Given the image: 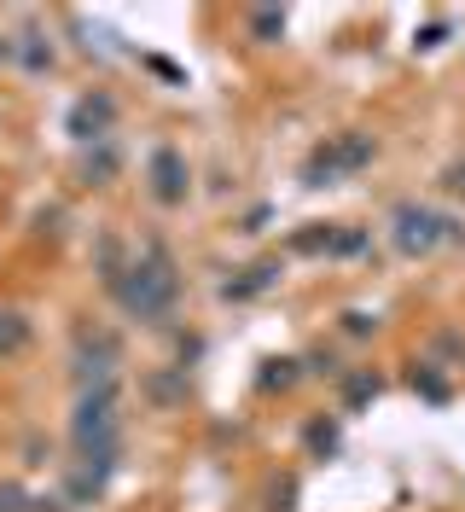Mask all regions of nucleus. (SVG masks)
<instances>
[{
    "mask_svg": "<svg viewBox=\"0 0 465 512\" xmlns=\"http://www.w3.org/2000/svg\"><path fill=\"white\" fill-rule=\"evenodd\" d=\"M18 59L30 64V70H53V47H47V35L30 30L24 35V47H18Z\"/></svg>",
    "mask_w": 465,
    "mask_h": 512,
    "instance_id": "obj_10",
    "label": "nucleus"
},
{
    "mask_svg": "<svg viewBox=\"0 0 465 512\" xmlns=\"http://www.w3.org/2000/svg\"><path fill=\"white\" fill-rule=\"evenodd\" d=\"M111 117H117V105H111L105 94H88L76 111H70V134H76V140H105Z\"/></svg>",
    "mask_w": 465,
    "mask_h": 512,
    "instance_id": "obj_7",
    "label": "nucleus"
},
{
    "mask_svg": "<svg viewBox=\"0 0 465 512\" xmlns=\"http://www.w3.org/2000/svg\"><path fill=\"white\" fill-rule=\"evenodd\" d=\"M117 297L128 303V315L140 320H163L175 309V297H181V274H175V262L163 245H146V256L123 268V280H117Z\"/></svg>",
    "mask_w": 465,
    "mask_h": 512,
    "instance_id": "obj_1",
    "label": "nucleus"
},
{
    "mask_svg": "<svg viewBox=\"0 0 465 512\" xmlns=\"http://www.w3.org/2000/svg\"><path fill=\"white\" fill-rule=\"evenodd\" d=\"M0 512H24V489L18 483H0Z\"/></svg>",
    "mask_w": 465,
    "mask_h": 512,
    "instance_id": "obj_17",
    "label": "nucleus"
},
{
    "mask_svg": "<svg viewBox=\"0 0 465 512\" xmlns=\"http://www.w3.org/2000/svg\"><path fill=\"white\" fill-rule=\"evenodd\" d=\"M396 245H402L407 256H425L436 251L442 239H465V227L454 222V216H436V210H425V204H396Z\"/></svg>",
    "mask_w": 465,
    "mask_h": 512,
    "instance_id": "obj_3",
    "label": "nucleus"
},
{
    "mask_svg": "<svg viewBox=\"0 0 465 512\" xmlns=\"http://www.w3.org/2000/svg\"><path fill=\"white\" fill-rule=\"evenodd\" d=\"M6 59H18V47H12V41L0 35V64H6Z\"/></svg>",
    "mask_w": 465,
    "mask_h": 512,
    "instance_id": "obj_19",
    "label": "nucleus"
},
{
    "mask_svg": "<svg viewBox=\"0 0 465 512\" xmlns=\"http://www.w3.org/2000/svg\"><path fill=\"white\" fill-rule=\"evenodd\" d=\"M117 431H123V419H117V384L82 390V408L70 419L76 454H82V460H88V454H117Z\"/></svg>",
    "mask_w": 465,
    "mask_h": 512,
    "instance_id": "obj_2",
    "label": "nucleus"
},
{
    "mask_svg": "<svg viewBox=\"0 0 465 512\" xmlns=\"http://www.w3.org/2000/svg\"><path fill=\"white\" fill-rule=\"evenodd\" d=\"M111 175H117V152L99 146V158H88V181H111Z\"/></svg>",
    "mask_w": 465,
    "mask_h": 512,
    "instance_id": "obj_12",
    "label": "nucleus"
},
{
    "mask_svg": "<svg viewBox=\"0 0 465 512\" xmlns=\"http://www.w3.org/2000/svg\"><path fill=\"white\" fill-rule=\"evenodd\" d=\"M111 367H117V338L111 332H82V350H76V379H82V390L111 384Z\"/></svg>",
    "mask_w": 465,
    "mask_h": 512,
    "instance_id": "obj_5",
    "label": "nucleus"
},
{
    "mask_svg": "<svg viewBox=\"0 0 465 512\" xmlns=\"http://www.w3.org/2000/svg\"><path fill=\"white\" fill-rule=\"evenodd\" d=\"M152 192L163 198V204H181L186 198V158L175 152V146L152 152Z\"/></svg>",
    "mask_w": 465,
    "mask_h": 512,
    "instance_id": "obj_6",
    "label": "nucleus"
},
{
    "mask_svg": "<svg viewBox=\"0 0 465 512\" xmlns=\"http://www.w3.org/2000/svg\"><path fill=\"white\" fill-rule=\"evenodd\" d=\"M442 187H448V192H465V163H454V169L442 175Z\"/></svg>",
    "mask_w": 465,
    "mask_h": 512,
    "instance_id": "obj_18",
    "label": "nucleus"
},
{
    "mask_svg": "<svg viewBox=\"0 0 465 512\" xmlns=\"http://www.w3.org/2000/svg\"><path fill=\"white\" fill-rule=\"evenodd\" d=\"M413 390H425V396H431V402H442V396H448V384L436 379V373H425V367H419V373H413Z\"/></svg>",
    "mask_w": 465,
    "mask_h": 512,
    "instance_id": "obj_16",
    "label": "nucleus"
},
{
    "mask_svg": "<svg viewBox=\"0 0 465 512\" xmlns=\"http://www.w3.org/2000/svg\"><path fill=\"white\" fill-rule=\"evenodd\" d=\"M367 396H378V379H372V373H355V379H349V408H361Z\"/></svg>",
    "mask_w": 465,
    "mask_h": 512,
    "instance_id": "obj_13",
    "label": "nucleus"
},
{
    "mask_svg": "<svg viewBox=\"0 0 465 512\" xmlns=\"http://www.w3.org/2000/svg\"><path fill=\"white\" fill-rule=\"evenodd\" d=\"M367 163H372V134H338V140H326L309 158L303 181H309V187H332L338 175H355V169H367Z\"/></svg>",
    "mask_w": 465,
    "mask_h": 512,
    "instance_id": "obj_4",
    "label": "nucleus"
},
{
    "mask_svg": "<svg viewBox=\"0 0 465 512\" xmlns=\"http://www.w3.org/2000/svg\"><path fill=\"white\" fill-rule=\"evenodd\" d=\"M309 448H314V454H332V448H338V431H332L326 419H320V425H309Z\"/></svg>",
    "mask_w": 465,
    "mask_h": 512,
    "instance_id": "obj_14",
    "label": "nucleus"
},
{
    "mask_svg": "<svg viewBox=\"0 0 465 512\" xmlns=\"http://www.w3.org/2000/svg\"><path fill=\"white\" fill-rule=\"evenodd\" d=\"M274 262H262V268H250L245 280H227V286H221V297H233V303H245V297H256V291H268L274 286Z\"/></svg>",
    "mask_w": 465,
    "mask_h": 512,
    "instance_id": "obj_8",
    "label": "nucleus"
},
{
    "mask_svg": "<svg viewBox=\"0 0 465 512\" xmlns=\"http://www.w3.org/2000/svg\"><path fill=\"white\" fill-rule=\"evenodd\" d=\"M250 35H256V41H274V35H285V12H274V6L250 12Z\"/></svg>",
    "mask_w": 465,
    "mask_h": 512,
    "instance_id": "obj_11",
    "label": "nucleus"
},
{
    "mask_svg": "<svg viewBox=\"0 0 465 512\" xmlns=\"http://www.w3.org/2000/svg\"><path fill=\"white\" fill-rule=\"evenodd\" d=\"M291 379H297V373H291V361H268V373H262V384H268V390H285Z\"/></svg>",
    "mask_w": 465,
    "mask_h": 512,
    "instance_id": "obj_15",
    "label": "nucleus"
},
{
    "mask_svg": "<svg viewBox=\"0 0 465 512\" xmlns=\"http://www.w3.org/2000/svg\"><path fill=\"white\" fill-rule=\"evenodd\" d=\"M24 344H30V320L24 315H0V355L24 350Z\"/></svg>",
    "mask_w": 465,
    "mask_h": 512,
    "instance_id": "obj_9",
    "label": "nucleus"
}]
</instances>
